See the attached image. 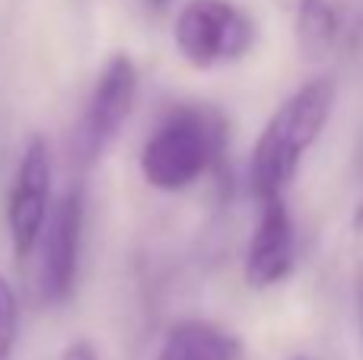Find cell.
Returning a JSON list of instances; mask_svg holds the SVG:
<instances>
[{
	"instance_id": "15",
	"label": "cell",
	"mask_w": 363,
	"mask_h": 360,
	"mask_svg": "<svg viewBox=\"0 0 363 360\" xmlns=\"http://www.w3.org/2000/svg\"><path fill=\"white\" fill-rule=\"evenodd\" d=\"M287 360H313V357H287Z\"/></svg>"
},
{
	"instance_id": "10",
	"label": "cell",
	"mask_w": 363,
	"mask_h": 360,
	"mask_svg": "<svg viewBox=\"0 0 363 360\" xmlns=\"http://www.w3.org/2000/svg\"><path fill=\"white\" fill-rule=\"evenodd\" d=\"M19 332V300L13 284L0 274V360L10 357L13 344H16Z\"/></svg>"
},
{
	"instance_id": "2",
	"label": "cell",
	"mask_w": 363,
	"mask_h": 360,
	"mask_svg": "<svg viewBox=\"0 0 363 360\" xmlns=\"http://www.w3.org/2000/svg\"><path fill=\"white\" fill-rule=\"evenodd\" d=\"M217 150L220 134L211 115L182 108L150 134L140 150V169L157 191H182L198 182Z\"/></svg>"
},
{
	"instance_id": "3",
	"label": "cell",
	"mask_w": 363,
	"mask_h": 360,
	"mask_svg": "<svg viewBox=\"0 0 363 360\" xmlns=\"http://www.w3.org/2000/svg\"><path fill=\"white\" fill-rule=\"evenodd\" d=\"M176 48L191 67L211 70L242 57L255 42V23L233 0H188L176 16Z\"/></svg>"
},
{
	"instance_id": "12",
	"label": "cell",
	"mask_w": 363,
	"mask_h": 360,
	"mask_svg": "<svg viewBox=\"0 0 363 360\" xmlns=\"http://www.w3.org/2000/svg\"><path fill=\"white\" fill-rule=\"evenodd\" d=\"M351 227H354V233H357V236H363V198H360V204H357V208H354Z\"/></svg>"
},
{
	"instance_id": "13",
	"label": "cell",
	"mask_w": 363,
	"mask_h": 360,
	"mask_svg": "<svg viewBox=\"0 0 363 360\" xmlns=\"http://www.w3.org/2000/svg\"><path fill=\"white\" fill-rule=\"evenodd\" d=\"M150 6H153V10H166V6H169V0H150Z\"/></svg>"
},
{
	"instance_id": "1",
	"label": "cell",
	"mask_w": 363,
	"mask_h": 360,
	"mask_svg": "<svg viewBox=\"0 0 363 360\" xmlns=\"http://www.w3.org/2000/svg\"><path fill=\"white\" fill-rule=\"evenodd\" d=\"M335 99H338L335 83L328 77H315L277 106L252 150L249 182L258 201L284 198L300 169V159L325 131Z\"/></svg>"
},
{
	"instance_id": "7",
	"label": "cell",
	"mask_w": 363,
	"mask_h": 360,
	"mask_svg": "<svg viewBox=\"0 0 363 360\" xmlns=\"http://www.w3.org/2000/svg\"><path fill=\"white\" fill-rule=\"evenodd\" d=\"M294 255L296 236L284 198L262 201V217H258L255 236H252L249 255H245V284L252 291H268V287L281 284L294 271Z\"/></svg>"
},
{
	"instance_id": "4",
	"label": "cell",
	"mask_w": 363,
	"mask_h": 360,
	"mask_svg": "<svg viewBox=\"0 0 363 360\" xmlns=\"http://www.w3.org/2000/svg\"><path fill=\"white\" fill-rule=\"evenodd\" d=\"M83 191L70 189L57 198L42 227V265H38V291L48 306H61L70 300L80 268V240H83Z\"/></svg>"
},
{
	"instance_id": "8",
	"label": "cell",
	"mask_w": 363,
	"mask_h": 360,
	"mask_svg": "<svg viewBox=\"0 0 363 360\" xmlns=\"http://www.w3.org/2000/svg\"><path fill=\"white\" fill-rule=\"evenodd\" d=\"M239 342L213 322H182L166 335L157 360H239Z\"/></svg>"
},
{
	"instance_id": "6",
	"label": "cell",
	"mask_w": 363,
	"mask_h": 360,
	"mask_svg": "<svg viewBox=\"0 0 363 360\" xmlns=\"http://www.w3.org/2000/svg\"><path fill=\"white\" fill-rule=\"evenodd\" d=\"M51 204V153L45 137H32L19 159L16 179H13L10 204H6V227H10V246L16 259H29L38 246L42 227L48 220Z\"/></svg>"
},
{
	"instance_id": "9",
	"label": "cell",
	"mask_w": 363,
	"mask_h": 360,
	"mask_svg": "<svg viewBox=\"0 0 363 360\" xmlns=\"http://www.w3.org/2000/svg\"><path fill=\"white\" fill-rule=\"evenodd\" d=\"M296 48L306 61H322L332 55L341 35V19L332 0H300L296 4Z\"/></svg>"
},
{
	"instance_id": "5",
	"label": "cell",
	"mask_w": 363,
	"mask_h": 360,
	"mask_svg": "<svg viewBox=\"0 0 363 360\" xmlns=\"http://www.w3.org/2000/svg\"><path fill=\"white\" fill-rule=\"evenodd\" d=\"M134 96H138V67L128 55L108 57V64L102 67L96 89L86 102L80 131H77V150L86 163L99 159L106 153V147L118 137V131L125 128L128 115L134 108Z\"/></svg>"
},
{
	"instance_id": "11",
	"label": "cell",
	"mask_w": 363,
	"mask_h": 360,
	"mask_svg": "<svg viewBox=\"0 0 363 360\" xmlns=\"http://www.w3.org/2000/svg\"><path fill=\"white\" fill-rule=\"evenodd\" d=\"M57 360H99V354H96V348L89 342H70Z\"/></svg>"
},
{
	"instance_id": "14",
	"label": "cell",
	"mask_w": 363,
	"mask_h": 360,
	"mask_svg": "<svg viewBox=\"0 0 363 360\" xmlns=\"http://www.w3.org/2000/svg\"><path fill=\"white\" fill-rule=\"evenodd\" d=\"M360 329H363V284H360Z\"/></svg>"
}]
</instances>
